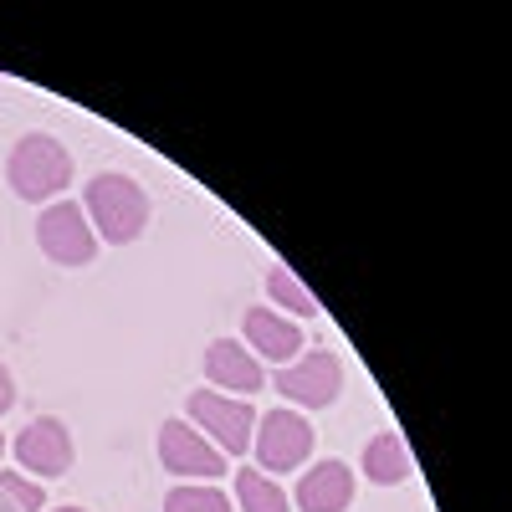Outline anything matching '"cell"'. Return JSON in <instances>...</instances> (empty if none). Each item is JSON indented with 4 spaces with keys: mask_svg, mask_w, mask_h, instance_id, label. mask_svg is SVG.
Wrapping results in <instances>:
<instances>
[{
    "mask_svg": "<svg viewBox=\"0 0 512 512\" xmlns=\"http://www.w3.org/2000/svg\"><path fill=\"white\" fill-rule=\"evenodd\" d=\"M11 451H16V461L26 466L31 477H62V472H72V461H77V446L67 436V425L52 420V415L31 420L26 431L11 441Z\"/></svg>",
    "mask_w": 512,
    "mask_h": 512,
    "instance_id": "ba28073f",
    "label": "cell"
},
{
    "mask_svg": "<svg viewBox=\"0 0 512 512\" xmlns=\"http://www.w3.org/2000/svg\"><path fill=\"white\" fill-rule=\"evenodd\" d=\"M36 246L47 251L57 267H88L98 256V236H93V226H88V216H82L77 200H57V205L41 210Z\"/></svg>",
    "mask_w": 512,
    "mask_h": 512,
    "instance_id": "5b68a950",
    "label": "cell"
},
{
    "mask_svg": "<svg viewBox=\"0 0 512 512\" xmlns=\"http://www.w3.org/2000/svg\"><path fill=\"white\" fill-rule=\"evenodd\" d=\"M0 456H6V436H0Z\"/></svg>",
    "mask_w": 512,
    "mask_h": 512,
    "instance_id": "d6986e66",
    "label": "cell"
},
{
    "mask_svg": "<svg viewBox=\"0 0 512 512\" xmlns=\"http://www.w3.org/2000/svg\"><path fill=\"white\" fill-rule=\"evenodd\" d=\"M410 446L395 436V431H384V436H374L369 446H364V477L369 482H379V487H400V482H410Z\"/></svg>",
    "mask_w": 512,
    "mask_h": 512,
    "instance_id": "7c38bea8",
    "label": "cell"
},
{
    "mask_svg": "<svg viewBox=\"0 0 512 512\" xmlns=\"http://www.w3.org/2000/svg\"><path fill=\"white\" fill-rule=\"evenodd\" d=\"M251 451H256V472H292V466H303L308 451H313V425L308 415H297V410H267L262 420H256V431H251Z\"/></svg>",
    "mask_w": 512,
    "mask_h": 512,
    "instance_id": "277c9868",
    "label": "cell"
},
{
    "mask_svg": "<svg viewBox=\"0 0 512 512\" xmlns=\"http://www.w3.org/2000/svg\"><path fill=\"white\" fill-rule=\"evenodd\" d=\"M159 461L169 477H226V456L210 446L190 420H164L159 425Z\"/></svg>",
    "mask_w": 512,
    "mask_h": 512,
    "instance_id": "8992f818",
    "label": "cell"
},
{
    "mask_svg": "<svg viewBox=\"0 0 512 512\" xmlns=\"http://www.w3.org/2000/svg\"><path fill=\"white\" fill-rule=\"evenodd\" d=\"M205 379L216 384L221 395H256L267 384V369L246 344H236V338H216V344L205 349Z\"/></svg>",
    "mask_w": 512,
    "mask_h": 512,
    "instance_id": "9c48e42d",
    "label": "cell"
},
{
    "mask_svg": "<svg viewBox=\"0 0 512 512\" xmlns=\"http://www.w3.org/2000/svg\"><path fill=\"white\" fill-rule=\"evenodd\" d=\"M241 328H246V344L256 359H297V349H303V328H297L292 318L272 313V308H246L241 313Z\"/></svg>",
    "mask_w": 512,
    "mask_h": 512,
    "instance_id": "8fae6325",
    "label": "cell"
},
{
    "mask_svg": "<svg viewBox=\"0 0 512 512\" xmlns=\"http://www.w3.org/2000/svg\"><path fill=\"white\" fill-rule=\"evenodd\" d=\"M277 390H282L292 405H303V410H328V405L338 400V390H344V364L318 349V354H308V359L277 369Z\"/></svg>",
    "mask_w": 512,
    "mask_h": 512,
    "instance_id": "52a82bcc",
    "label": "cell"
},
{
    "mask_svg": "<svg viewBox=\"0 0 512 512\" xmlns=\"http://www.w3.org/2000/svg\"><path fill=\"white\" fill-rule=\"evenodd\" d=\"M82 216H88L98 241L128 246V241H139L144 226H149V195H144L139 180H128V175H93L88 195H82Z\"/></svg>",
    "mask_w": 512,
    "mask_h": 512,
    "instance_id": "6da1fadb",
    "label": "cell"
},
{
    "mask_svg": "<svg viewBox=\"0 0 512 512\" xmlns=\"http://www.w3.org/2000/svg\"><path fill=\"white\" fill-rule=\"evenodd\" d=\"M267 297H272L277 308H292L297 318H318V297L297 282L287 267H272V272H267Z\"/></svg>",
    "mask_w": 512,
    "mask_h": 512,
    "instance_id": "5bb4252c",
    "label": "cell"
},
{
    "mask_svg": "<svg viewBox=\"0 0 512 512\" xmlns=\"http://www.w3.org/2000/svg\"><path fill=\"white\" fill-rule=\"evenodd\" d=\"M236 502L241 512H287V492L267 477V472H256V466H241L236 472Z\"/></svg>",
    "mask_w": 512,
    "mask_h": 512,
    "instance_id": "4fadbf2b",
    "label": "cell"
},
{
    "mask_svg": "<svg viewBox=\"0 0 512 512\" xmlns=\"http://www.w3.org/2000/svg\"><path fill=\"white\" fill-rule=\"evenodd\" d=\"M190 425L195 431L210 436V446H216L221 456H241L251 451V431H256V410L236 395H221V390H195L190 400Z\"/></svg>",
    "mask_w": 512,
    "mask_h": 512,
    "instance_id": "3957f363",
    "label": "cell"
},
{
    "mask_svg": "<svg viewBox=\"0 0 512 512\" xmlns=\"http://www.w3.org/2000/svg\"><path fill=\"white\" fill-rule=\"evenodd\" d=\"M354 502V472L344 461H318L297 482V507L303 512H349Z\"/></svg>",
    "mask_w": 512,
    "mask_h": 512,
    "instance_id": "30bf717a",
    "label": "cell"
},
{
    "mask_svg": "<svg viewBox=\"0 0 512 512\" xmlns=\"http://www.w3.org/2000/svg\"><path fill=\"white\" fill-rule=\"evenodd\" d=\"M16 405V379H11V369L6 364H0V415H6Z\"/></svg>",
    "mask_w": 512,
    "mask_h": 512,
    "instance_id": "e0dca14e",
    "label": "cell"
},
{
    "mask_svg": "<svg viewBox=\"0 0 512 512\" xmlns=\"http://www.w3.org/2000/svg\"><path fill=\"white\" fill-rule=\"evenodd\" d=\"M41 507H47L41 482H31L21 472H0V512H41Z\"/></svg>",
    "mask_w": 512,
    "mask_h": 512,
    "instance_id": "9a60e30c",
    "label": "cell"
},
{
    "mask_svg": "<svg viewBox=\"0 0 512 512\" xmlns=\"http://www.w3.org/2000/svg\"><path fill=\"white\" fill-rule=\"evenodd\" d=\"M6 180L21 200H52L72 185V154L52 134H26L6 159Z\"/></svg>",
    "mask_w": 512,
    "mask_h": 512,
    "instance_id": "7a4b0ae2",
    "label": "cell"
},
{
    "mask_svg": "<svg viewBox=\"0 0 512 512\" xmlns=\"http://www.w3.org/2000/svg\"><path fill=\"white\" fill-rule=\"evenodd\" d=\"M52 512H82V507H52Z\"/></svg>",
    "mask_w": 512,
    "mask_h": 512,
    "instance_id": "ac0fdd59",
    "label": "cell"
},
{
    "mask_svg": "<svg viewBox=\"0 0 512 512\" xmlns=\"http://www.w3.org/2000/svg\"><path fill=\"white\" fill-rule=\"evenodd\" d=\"M164 512H231V497L221 487H169Z\"/></svg>",
    "mask_w": 512,
    "mask_h": 512,
    "instance_id": "2e32d148",
    "label": "cell"
}]
</instances>
